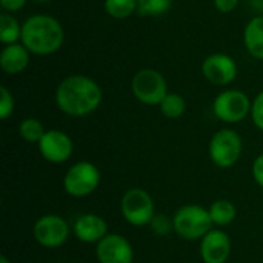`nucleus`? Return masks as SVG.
I'll use <instances>...</instances> for the list:
<instances>
[{
    "label": "nucleus",
    "instance_id": "20",
    "mask_svg": "<svg viewBox=\"0 0 263 263\" xmlns=\"http://www.w3.org/2000/svg\"><path fill=\"white\" fill-rule=\"evenodd\" d=\"M159 108L166 119H179L185 114L186 102L179 92H168L166 97L160 102Z\"/></svg>",
    "mask_w": 263,
    "mask_h": 263
},
{
    "label": "nucleus",
    "instance_id": "19",
    "mask_svg": "<svg viewBox=\"0 0 263 263\" xmlns=\"http://www.w3.org/2000/svg\"><path fill=\"white\" fill-rule=\"evenodd\" d=\"M103 9L111 18L123 20L137 11V0H105Z\"/></svg>",
    "mask_w": 263,
    "mask_h": 263
},
{
    "label": "nucleus",
    "instance_id": "16",
    "mask_svg": "<svg viewBox=\"0 0 263 263\" xmlns=\"http://www.w3.org/2000/svg\"><path fill=\"white\" fill-rule=\"evenodd\" d=\"M243 46L253 59L263 60V15H254L245 25Z\"/></svg>",
    "mask_w": 263,
    "mask_h": 263
},
{
    "label": "nucleus",
    "instance_id": "4",
    "mask_svg": "<svg viewBox=\"0 0 263 263\" xmlns=\"http://www.w3.org/2000/svg\"><path fill=\"white\" fill-rule=\"evenodd\" d=\"M131 92L143 105L156 106L166 97L168 82L165 76L154 68H142L131 79Z\"/></svg>",
    "mask_w": 263,
    "mask_h": 263
},
{
    "label": "nucleus",
    "instance_id": "24",
    "mask_svg": "<svg viewBox=\"0 0 263 263\" xmlns=\"http://www.w3.org/2000/svg\"><path fill=\"white\" fill-rule=\"evenodd\" d=\"M151 230L156 233V234H160V236H165L168 233H171L174 230L173 227V219H170L168 216L165 214H156L154 219L151 220L149 223Z\"/></svg>",
    "mask_w": 263,
    "mask_h": 263
},
{
    "label": "nucleus",
    "instance_id": "22",
    "mask_svg": "<svg viewBox=\"0 0 263 263\" xmlns=\"http://www.w3.org/2000/svg\"><path fill=\"white\" fill-rule=\"evenodd\" d=\"M173 6V0H137V12L140 15L159 17L165 15Z\"/></svg>",
    "mask_w": 263,
    "mask_h": 263
},
{
    "label": "nucleus",
    "instance_id": "18",
    "mask_svg": "<svg viewBox=\"0 0 263 263\" xmlns=\"http://www.w3.org/2000/svg\"><path fill=\"white\" fill-rule=\"evenodd\" d=\"M208 211H210V217L213 220V225H216V227H227L237 216L236 206L230 200H225V199L213 202Z\"/></svg>",
    "mask_w": 263,
    "mask_h": 263
},
{
    "label": "nucleus",
    "instance_id": "9",
    "mask_svg": "<svg viewBox=\"0 0 263 263\" xmlns=\"http://www.w3.org/2000/svg\"><path fill=\"white\" fill-rule=\"evenodd\" d=\"M68 222L57 214H45L39 217L32 227L35 242L45 248H59L69 237Z\"/></svg>",
    "mask_w": 263,
    "mask_h": 263
},
{
    "label": "nucleus",
    "instance_id": "2",
    "mask_svg": "<svg viewBox=\"0 0 263 263\" xmlns=\"http://www.w3.org/2000/svg\"><path fill=\"white\" fill-rule=\"evenodd\" d=\"M63 42L65 29L54 15L32 14L22 23L20 43L32 55H52L62 49Z\"/></svg>",
    "mask_w": 263,
    "mask_h": 263
},
{
    "label": "nucleus",
    "instance_id": "1",
    "mask_svg": "<svg viewBox=\"0 0 263 263\" xmlns=\"http://www.w3.org/2000/svg\"><path fill=\"white\" fill-rule=\"evenodd\" d=\"M54 100L63 114L69 117H85L100 106L103 91L92 77L71 74L57 85Z\"/></svg>",
    "mask_w": 263,
    "mask_h": 263
},
{
    "label": "nucleus",
    "instance_id": "25",
    "mask_svg": "<svg viewBox=\"0 0 263 263\" xmlns=\"http://www.w3.org/2000/svg\"><path fill=\"white\" fill-rule=\"evenodd\" d=\"M250 116H251V120L256 125V128L263 131V89L253 99Z\"/></svg>",
    "mask_w": 263,
    "mask_h": 263
},
{
    "label": "nucleus",
    "instance_id": "29",
    "mask_svg": "<svg viewBox=\"0 0 263 263\" xmlns=\"http://www.w3.org/2000/svg\"><path fill=\"white\" fill-rule=\"evenodd\" d=\"M250 6L257 12V15H263V0H250Z\"/></svg>",
    "mask_w": 263,
    "mask_h": 263
},
{
    "label": "nucleus",
    "instance_id": "17",
    "mask_svg": "<svg viewBox=\"0 0 263 263\" xmlns=\"http://www.w3.org/2000/svg\"><path fill=\"white\" fill-rule=\"evenodd\" d=\"M22 39V23L9 12L0 14V42L5 45L18 43Z\"/></svg>",
    "mask_w": 263,
    "mask_h": 263
},
{
    "label": "nucleus",
    "instance_id": "5",
    "mask_svg": "<svg viewBox=\"0 0 263 263\" xmlns=\"http://www.w3.org/2000/svg\"><path fill=\"white\" fill-rule=\"evenodd\" d=\"M251 103L248 94L240 89H223L213 102L214 116L228 125L240 123L251 114Z\"/></svg>",
    "mask_w": 263,
    "mask_h": 263
},
{
    "label": "nucleus",
    "instance_id": "11",
    "mask_svg": "<svg viewBox=\"0 0 263 263\" xmlns=\"http://www.w3.org/2000/svg\"><path fill=\"white\" fill-rule=\"evenodd\" d=\"M39 151L49 163H63L72 156L74 143L71 137L60 129H48L37 143Z\"/></svg>",
    "mask_w": 263,
    "mask_h": 263
},
{
    "label": "nucleus",
    "instance_id": "10",
    "mask_svg": "<svg viewBox=\"0 0 263 263\" xmlns=\"http://www.w3.org/2000/svg\"><path fill=\"white\" fill-rule=\"evenodd\" d=\"M236 60L225 52H213L202 62V76L214 86H228L237 77Z\"/></svg>",
    "mask_w": 263,
    "mask_h": 263
},
{
    "label": "nucleus",
    "instance_id": "8",
    "mask_svg": "<svg viewBox=\"0 0 263 263\" xmlns=\"http://www.w3.org/2000/svg\"><path fill=\"white\" fill-rule=\"evenodd\" d=\"M120 213L129 225L146 227L156 216L153 197L142 188H131L120 200Z\"/></svg>",
    "mask_w": 263,
    "mask_h": 263
},
{
    "label": "nucleus",
    "instance_id": "26",
    "mask_svg": "<svg viewBox=\"0 0 263 263\" xmlns=\"http://www.w3.org/2000/svg\"><path fill=\"white\" fill-rule=\"evenodd\" d=\"M28 0H0V6L3 9V12H9V14H14V12H18L25 8Z\"/></svg>",
    "mask_w": 263,
    "mask_h": 263
},
{
    "label": "nucleus",
    "instance_id": "14",
    "mask_svg": "<svg viewBox=\"0 0 263 263\" xmlns=\"http://www.w3.org/2000/svg\"><path fill=\"white\" fill-rule=\"evenodd\" d=\"M74 236L83 243H99L105 236H108V225L100 216L86 213L74 222Z\"/></svg>",
    "mask_w": 263,
    "mask_h": 263
},
{
    "label": "nucleus",
    "instance_id": "13",
    "mask_svg": "<svg viewBox=\"0 0 263 263\" xmlns=\"http://www.w3.org/2000/svg\"><path fill=\"white\" fill-rule=\"evenodd\" d=\"M231 254V239L222 230H211L200 240V257L203 263H225Z\"/></svg>",
    "mask_w": 263,
    "mask_h": 263
},
{
    "label": "nucleus",
    "instance_id": "23",
    "mask_svg": "<svg viewBox=\"0 0 263 263\" xmlns=\"http://www.w3.org/2000/svg\"><path fill=\"white\" fill-rule=\"evenodd\" d=\"M15 108V100L12 92L6 86H0V119L8 120Z\"/></svg>",
    "mask_w": 263,
    "mask_h": 263
},
{
    "label": "nucleus",
    "instance_id": "12",
    "mask_svg": "<svg viewBox=\"0 0 263 263\" xmlns=\"http://www.w3.org/2000/svg\"><path fill=\"white\" fill-rule=\"evenodd\" d=\"M96 257L99 263H133L134 250L126 237L108 234L97 243Z\"/></svg>",
    "mask_w": 263,
    "mask_h": 263
},
{
    "label": "nucleus",
    "instance_id": "7",
    "mask_svg": "<svg viewBox=\"0 0 263 263\" xmlns=\"http://www.w3.org/2000/svg\"><path fill=\"white\" fill-rule=\"evenodd\" d=\"M100 185L99 168L86 160L74 163L63 177V190L71 197L80 199L92 194Z\"/></svg>",
    "mask_w": 263,
    "mask_h": 263
},
{
    "label": "nucleus",
    "instance_id": "3",
    "mask_svg": "<svg viewBox=\"0 0 263 263\" xmlns=\"http://www.w3.org/2000/svg\"><path fill=\"white\" fill-rule=\"evenodd\" d=\"M174 233L185 240H202L211 230L210 211L200 205L180 206L173 216Z\"/></svg>",
    "mask_w": 263,
    "mask_h": 263
},
{
    "label": "nucleus",
    "instance_id": "21",
    "mask_svg": "<svg viewBox=\"0 0 263 263\" xmlns=\"http://www.w3.org/2000/svg\"><path fill=\"white\" fill-rule=\"evenodd\" d=\"M45 133H46V129H45L43 123L34 117L23 119L18 123V134L28 143H39L42 140V137L45 136Z\"/></svg>",
    "mask_w": 263,
    "mask_h": 263
},
{
    "label": "nucleus",
    "instance_id": "27",
    "mask_svg": "<svg viewBox=\"0 0 263 263\" xmlns=\"http://www.w3.org/2000/svg\"><path fill=\"white\" fill-rule=\"evenodd\" d=\"M213 2H214V8L220 14H230V12H233L239 6V3H240V0H213Z\"/></svg>",
    "mask_w": 263,
    "mask_h": 263
},
{
    "label": "nucleus",
    "instance_id": "6",
    "mask_svg": "<svg viewBox=\"0 0 263 263\" xmlns=\"http://www.w3.org/2000/svg\"><path fill=\"white\" fill-rule=\"evenodd\" d=\"M243 149L242 137L231 128H222L216 131L210 140L208 153L213 163L219 168H231L240 159Z\"/></svg>",
    "mask_w": 263,
    "mask_h": 263
},
{
    "label": "nucleus",
    "instance_id": "30",
    "mask_svg": "<svg viewBox=\"0 0 263 263\" xmlns=\"http://www.w3.org/2000/svg\"><path fill=\"white\" fill-rule=\"evenodd\" d=\"M0 263H9V260H8L6 256H2V257H0Z\"/></svg>",
    "mask_w": 263,
    "mask_h": 263
},
{
    "label": "nucleus",
    "instance_id": "31",
    "mask_svg": "<svg viewBox=\"0 0 263 263\" xmlns=\"http://www.w3.org/2000/svg\"><path fill=\"white\" fill-rule=\"evenodd\" d=\"M32 2H35V3H48L51 0H32Z\"/></svg>",
    "mask_w": 263,
    "mask_h": 263
},
{
    "label": "nucleus",
    "instance_id": "28",
    "mask_svg": "<svg viewBox=\"0 0 263 263\" xmlns=\"http://www.w3.org/2000/svg\"><path fill=\"white\" fill-rule=\"evenodd\" d=\"M251 173H253L254 182H256L259 186H262L263 188V154L257 156L256 160L253 162V170H251Z\"/></svg>",
    "mask_w": 263,
    "mask_h": 263
},
{
    "label": "nucleus",
    "instance_id": "15",
    "mask_svg": "<svg viewBox=\"0 0 263 263\" xmlns=\"http://www.w3.org/2000/svg\"><path fill=\"white\" fill-rule=\"evenodd\" d=\"M31 55L32 54L20 42L5 45L0 51V68L8 76H17L29 66Z\"/></svg>",
    "mask_w": 263,
    "mask_h": 263
}]
</instances>
